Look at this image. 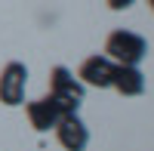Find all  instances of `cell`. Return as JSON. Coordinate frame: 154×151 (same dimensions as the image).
Returning <instances> with one entry per match:
<instances>
[{
  "mask_svg": "<svg viewBox=\"0 0 154 151\" xmlns=\"http://www.w3.org/2000/svg\"><path fill=\"white\" fill-rule=\"evenodd\" d=\"M105 56L114 62V65H139L145 56H148V40L136 31H126L117 28L108 34L105 40Z\"/></svg>",
  "mask_w": 154,
  "mask_h": 151,
  "instance_id": "6da1fadb",
  "label": "cell"
},
{
  "mask_svg": "<svg viewBox=\"0 0 154 151\" xmlns=\"http://www.w3.org/2000/svg\"><path fill=\"white\" fill-rule=\"evenodd\" d=\"M25 86H28V68L22 62H9L0 71V102L16 108L25 102Z\"/></svg>",
  "mask_w": 154,
  "mask_h": 151,
  "instance_id": "3957f363",
  "label": "cell"
},
{
  "mask_svg": "<svg viewBox=\"0 0 154 151\" xmlns=\"http://www.w3.org/2000/svg\"><path fill=\"white\" fill-rule=\"evenodd\" d=\"M114 77V62L102 53V56H89L83 59V65L77 68V80L83 86H99V90H108Z\"/></svg>",
  "mask_w": 154,
  "mask_h": 151,
  "instance_id": "277c9868",
  "label": "cell"
},
{
  "mask_svg": "<svg viewBox=\"0 0 154 151\" xmlns=\"http://www.w3.org/2000/svg\"><path fill=\"white\" fill-rule=\"evenodd\" d=\"M133 3H136V0H108V6H111L114 12H120V9H130Z\"/></svg>",
  "mask_w": 154,
  "mask_h": 151,
  "instance_id": "ba28073f",
  "label": "cell"
},
{
  "mask_svg": "<svg viewBox=\"0 0 154 151\" xmlns=\"http://www.w3.org/2000/svg\"><path fill=\"white\" fill-rule=\"evenodd\" d=\"M148 6H151V9H154V0H148Z\"/></svg>",
  "mask_w": 154,
  "mask_h": 151,
  "instance_id": "9c48e42d",
  "label": "cell"
},
{
  "mask_svg": "<svg viewBox=\"0 0 154 151\" xmlns=\"http://www.w3.org/2000/svg\"><path fill=\"white\" fill-rule=\"evenodd\" d=\"M111 86L120 96H142L145 93V74L139 71V65H114Z\"/></svg>",
  "mask_w": 154,
  "mask_h": 151,
  "instance_id": "52a82bcc",
  "label": "cell"
},
{
  "mask_svg": "<svg viewBox=\"0 0 154 151\" xmlns=\"http://www.w3.org/2000/svg\"><path fill=\"white\" fill-rule=\"evenodd\" d=\"M65 117V111L59 108V102L53 96H43V99H34L28 102V120L37 133H46V130H56V123Z\"/></svg>",
  "mask_w": 154,
  "mask_h": 151,
  "instance_id": "5b68a950",
  "label": "cell"
},
{
  "mask_svg": "<svg viewBox=\"0 0 154 151\" xmlns=\"http://www.w3.org/2000/svg\"><path fill=\"white\" fill-rule=\"evenodd\" d=\"M83 93L86 86L74 77V71H68L65 65H56L53 71H49V96L59 102V108L68 114H77V108H80L83 102Z\"/></svg>",
  "mask_w": 154,
  "mask_h": 151,
  "instance_id": "7a4b0ae2",
  "label": "cell"
},
{
  "mask_svg": "<svg viewBox=\"0 0 154 151\" xmlns=\"http://www.w3.org/2000/svg\"><path fill=\"white\" fill-rule=\"evenodd\" d=\"M56 139L65 151H86L89 145V130L83 127V120L77 114H68L56 123Z\"/></svg>",
  "mask_w": 154,
  "mask_h": 151,
  "instance_id": "8992f818",
  "label": "cell"
}]
</instances>
